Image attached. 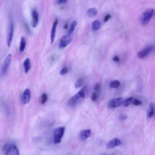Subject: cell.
<instances>
[{
  "mask_svg": "<svg viewBox=\"0 0 155 155\" xmlns=\"http://www.w3.org/2000/svg\"><path fill=\"white\" fill-rule=\"evenodd\" d=\"M85 88H83L76 94L73 96L68 101V105L70 107H74L79 104L85 97Z\"/></svg>",
  "mask_w": 155,
  "mask_h": 155,
  "instance_id": "obj_1",
  "label": "cell"
},
{
  "mask_svg": "<svg viewBox=\"0 0 155 155\" xmlns=\"http://www.w3.org/2000/svg\"><path fill=\"white\" fill-rule=\"evenodd\" d=\"M65 128L64 127H60L56 128L53 132V139L54 144H59L64 136Z\"/></svg>",
  "mask_w": 155,
  "mask_h": 155,
  "instance_id": "obj_2",
  "label": "cell"
},
{
  "mask_svg": "<svg viewBox=\"0 0 155 155\" xmlns=\"http://www.w3.org/2000/svg\"><path fill=\"white\" fill-rule=\"evenodd\" d=\"M154 14V10L153 8H148L145 10L140 16V22L143 25L147 24L151 19Z\"/></svg>",
  "mask_w": 155,
  "mask_h": 155,
  "instance_id": "obj_3",
  "label": "cell"
},
{
  "mask_svg": "<svg viewBox=\"0 0 155 155\" xmlns=\"http://www.w3.org/2000/svg\"><path fill=\"white\" fill-rule=\"evenodd\" d=\"M3 150L5 155H20L18 148L15 144L7 143L4 145Z\"/></svg>",
  "mask_w": 155,
  "mask_h": 155,
  "instance_id": "obj_4",
  "label": "cell"
},
{
  "mask_svg": "<svg viewBox=\"0 0 155 155\" xmlns=\"http://www.w3.org/2000/svg\"><path fill=\"white\" fill-rule=\"evenodd\" d=\"M13 33H14V23L12 19L10 20L8 28V31L7 34V44L8 47L11 46V44L12 43L13 41Z\"/></svg>",
  "mask_w": 155,
  "mask_h": 155,
  "instance_id": "obj_5",
  "label": "cell"
},
{
  "mask_svg": "<svg viewBox=\"0 0 155 155\" xmlns=\"http://www.w3.org/2000/svg\"><path fill=\"white\" fill-rule=\"evenodd\" d=\"M73 37L72 35H70L68 33L64 35L60 39L59 43V48H64L68 46L72 41Z\"/></svg>",
  "mask_w": 155,
  "mask_h": 155,
  "instance_id": "obj_6",
  "label": "cell"
},
{
  "mask_svg": "<svg viewBox=\"0 0 155 155\" xmlns=\"http://www.w3.org/2000/svg\"><path fill=\"white\" fill-rule=\"evenodd\" d=\"M12 54L9 53L5 58L4 62L2 64V68H1V75L2 76H4L6 74V73L8 71V70L9 68L10 65L11 64L12 62Z\"/></svg>",
  "mask_w": 155,
  "mask_h": 155,
  "instance_id": "obj_7",
  "label": "cell"
},
{
  "mask_svg": "<svg viewBox=\"0 0 155 155\" xmlns=\"http://www.w3.org/2000/svg\"><path fill=\"white\" fill-rule=\"evenodd\" d=\"M153 48H154V47L152 45L147 46V47L144 48L143 50H142L141 51H140L137 53V58L140 59H143L153 51Z\"/></svg>",
  "mask_w": 155,
  "mask_h": 155,
  "instance_id": "obj_8",
  "label": "cell"
},
{
  "mask_svg": "<svg viewBox=\"0 0 155 155\" xmlns=\"http://www.w3.org/2000/svg\"><path fill=\"white\" fill-rule=\"evenodd\" d=\"M123 102V99L122 97H117V98H113L111 99L108 104V106L109 108H114L119 107Z\"/></svg>",
  "mask_w": 155,
  "mask_h": 155,
  "instance_id": "obj_9",
  "label": "cell"
},
{
  "mask_svg": "<svg viewBox=\"0 0 155 155\" xmlns=\"http://www.w3.org/2000/svg\"><path fill=\"white\" fill-rule=\"evenodd\" d=\"M58 22H59L58 19L56 18L53 23V25H52V27H51V32H50V43H51V44H53L54 41L56 28H57V26L58 24Z\"/></svg>",
  "mask_w": 155,
  "mask_h": 155,
  "instance_id": "obj_10",
  "label": "cell"
},
{
  "mask_svg": "<svg viewBox=\"0 0 155 155\" xmlns=\"http://www.w3.org/2000/svg\"><path fill=\"white\" fill-rule=\"evenodd\" d=\"M31 99V92L28 88H26L24 90L22 94L21 101L23 104H27Z\"/></svg>",
  "mask_w": 155,
  "mask_h": 155,
  "instance_id": "obj_11",
  "label": "cell"
},
{
  "mask_svg": "<svg viewBox=\"0 0 155 155\" xmlns=\"http://www.w3.org/2000/svg\"><path fill=\"white\" fill-rule=\"evenodd\" d=\"M39 23V15L36 8H33L31 10V25L33 28H35Z\"/></svg>",
  "mask_w": 155,
  "mask_h": 155,
  "instance_id": "obj_12",
  "label": "cell"
},
{
  "mask_svg": "<svg viewBox=\"0 0 155 155\" xmlns=\"http://www.w3.org/2000/svg\"><path fill=\"white\" fill-rule=\"evenodd\" d=\"M120 144H121L120 140L117 137H114L107 143V147L109 149H111L120 145Z\"/></svg>",
  "mask_w": 155,
  "mask_h": 155,
  "instance_id": "obj_13",
  "label": "cell"
},
{
  "mask_svg": "<svg viewBox=\"0 0 155 155\" xmlns=\"http://www.w3.org/2000/svg\"><path fill=\"white\" fill-rule=\"evenodd\" d=\"M91 135V130L85 129L82 130L79 133V138L82 140H85L88 139Z\"/></svg>",
  "mask_w": 155,
  "mask_h": 155,
  "instance_id": "obj_14",
  "label": "cell"
},
{
  "mask_svg": "<svg viewBox=\"0 0 155 155\" xmlns=\"http://www.w3.org/2000/svg\"><path fill=\"white\" fill-rule=\"evenodd\" d=\"M26 46V40L24 36H22L20 39V43H19V52L22 53L24 51Z\"/></svg>",
  "mask_w": 155,
  "mask_h": 155,
  "instance_id": "obj_15",
  "label": "cell"
},
{
  "mask_svg": "<svg viewBox=\"0 0 155 155\" xmlns=\"http://www.w3.org/2000/svg\"><path fill=\"white\" fill-rule=\"evenodd\" d=\"M24 67L25 73H27L31 68V62L29 58H26L24 62Z\"/></svg>",
  "mask_w": 155,
  "mask_h": 155,
  "instance_id": "obj_16",
  "label": "cell"
},
{
  "mask_svg": "<svg viewBox=\"0 0 155 155\" xmlns=\"http://www.w3.org/2000/svg\"><path fill=\"white\" fill-rule=\"evenodd\" d=\"M155 113V107H154V105L153 103H150V106H149V110L148 111V118H151Z\"/></svg>",
  "mask_w": 155,
  "mask_h": 155,
  "instance_id": "obj_17",
  "label": "cell"
},
{
  "mask_svg": "<svg viewBox=\"0 0 155 155\" xmlns=\"http://www.w3.org/2000/svg\"><path fill=\"white\" fill-rule=\"evenodd\" d=\"M87 14L89 17L93 18V17L96 16L97 15V10L96 8L92 7V8H90L87 10Z\"/></svg>",
  "mask_w": 155,
  "mask_h": 155,
  "instance_id": "obj_18",
  "label": "cell"
},
{
  "mask_svg": "<svg viewBox=\"0 0 155 155\" xmlns=\"http://www.w3.org/2000/svg\"><path fill=\"white\" fill-rule=\"evenodd\" d=\"M100 27H101V23H100L99 21L95 20L92 23L91 29L93 31H97V30H98L100 28Z\"/></svg>",
  "mask_w": 155,
  "mask_h": 155,
  "instance_id": "obj_19",
  "label": "cell"
},
{
  "mask_svg": "<svg viewBox=\"0 0 155 155\" xmlns=\"http://www.w3.org/2000/svg\"><path fill=\"white\" fill-rule=\"evenodd\" d=\"M76 25H77V21H76V20H75V21H73L71 23L69 27H68V34L72 35L73 32L74 31V29H75V27H76Z\"/></svg>",
  "mask_w": 155,
  "mask_h": 155,
  "instance_id": "obj_20",
  "label": "cell"
},
{
  "mask_svg": "<svg viewBox=\"0 0 155 155\" xmlns=\"http://www.w3.org/2000/svg\"><path fill=\"white\" fill-rule=\"evenodd\" d=\"M133 100V97H130L128 98H127L124 101H123L122 104L124 107H128L130 104V103L132 102Z\"/></svg>",
  "mask_w": 155,
  "mask_h": 155,
  "instance_id": "obj_21",
  "label": "cell"
},
{
  "mask_svg": "<svg viewBox=\"0 0 155 155\" xmlns=\"http://www.w3.org/2000/svg\"><path fill=\"white\" fill-rule=\"evenodd\" d=\"M120 82L119 81H117V80H114V81H111V82H110V87H111V88H117V87L120 85Z\"/></svg>",
  "mask_w": 155,
  "mask_h": 155,
  "instance_id": "obj_22",
  "label": "cell"
},
{
  "mask_svg": "<svg viewBox=\"0 0 155 155\" xmlns=\"http://www.w3.org/2000/svg\"><path fill=\"white\" fill-rule=\"evenodd\" d=\"M83 82H84V80H83V79H82V78L78 79L76 81V82H75V84H74V87H75L76 88H80V87L82 85Z\"/></svg>",
  "mask_w": 155,
  "mask_h": 155,
  "instance_id": "obj_23",
  "label": "cell"
},
{
  "mask_svg": "<svg viewBox=\"0 0 155 155\" xmlns=\"http://www.w3.org/2000/svg\"><path fill=\"white\" fill-rule=\"evenodd\" d=\"M47 99H48L47 94L46 93H42V95H41V101H40L41 104L42 105L45 104L46 102L47 101Z\"/></svg>",
  "mask_w": 155,
  "mask_h": 155,
  "instance_id": "obj_24",
  "label": "cell"
},
{
  "mask_svg": "<svg viewBox=\"0 0 155 155\" xmlns=\"http://www.w3.org/2000/svg\"><path fill=\"white\" fill-rule=\"evenodd\" d=\"M98 97H99V94L97 93L96 92L93 93L91 94V100H92L93 101H94V102H95V101H96L97 100Z\"/></svg>",
  "mask_w": 155,
  "mask_h": 155,
  "instance_id": "obj_25",
  "label": "cell"
},
{
  "mask_svg": "<svg viewBox=\"0 0 155 155\" xmlns=\"http://www.w3.org/2000/svg\"><path fill=\"white\" fill-rule=\"evenodd\" d=\"M101 87L100 84H99V83L96 84L94 87V90L95 92H96L97 93L99 94V93L101 91Z\"/></svg>",
  "mask_w": 155,
  "mask_h": 155,
  "instance_id": "obj_26",
  "label": "cell"
},
{
  "mask_svg": "<svg viewBox=\"0 0 155 155\" xmlns=\"http://www.w3.org/2000/svg\"><path fill=\"white\" fill-rule=\"evenodd\" d=\"M67 72H68V68H67V67L66 66H65V67H62V68L61 70L59 73H60L61 75H64V74H65Z\"/></svg>",
  "mask_w": 155,
  "mask_h": 155,
  "instance_id": "obj_27",
  "label": "cell"
},
{
  "mask_svg": "<svg viewBox=\"0 0 155 155\" xmlns=\"http://www.w3.org/2000/svg\"><path fill=\"white\" fill-rule=\"evenodd\" d=\"M132 103L134 105H140L142 104V102L137 99H133V101H132Z\"/></svg>",
  "mask_w": 155,
  "mask_h": 155,
  "instance_id": "obj_28",
  "label": "cell"
},
{
  "mask_svg": "<svg viewBox=\"0 0 155 155\" xmlns=\"http://www.w3.org/2000/svg\"><path fill=\"white\" fill-rule=\"evenodd\" d=\"M111 16L110 14H107V15L105 16V17H104V22H107V21L111 18Z\"/></svg>",
  "mask_w": 155,
  "mask_h": 155,
  "instance_id": "obj_29",
  "label": "cell"
},
{
  "mask_svg": "<svg viewBox=\"0 0 155 155\" xmlns=\"http://www.w3.org/2000/svg\"><path fill=\"white\" fill-rule=\"evenodd\" d=\"M127 118V116L125 114H121L119 116V120H124L126 119Z\"/></svg>",
  "mask_w": 155,
  "mask_h": 155,
  "instance_id": "obj_30",
  "label": "cell"
},
{
  "mask_svg": "<svg viewBox=\"0 0 155 155\" xmlns=\"http://www.w3.org/2000/svg\"><path fill=\"white\" fill-rule=\"evenodd\" d=\"M67 0H57V4H64L66 3Z\"/></svg>",
  "mask_w": 155,
  "mask_h": 155,
  "instance_id": "obj_31",
  "label": "cell"
},
{
  "mask_svg": "<svg viewBox=\"0 0 155 155\" xmlns=\"http://www.w3.org/2000/svg\"><path fill=\"white\" fill-rule=\"evenodd\" d=\"M113 61H114V62H119V61H120V59H119L118 56H114L113 58Z\"/></svg>",
  "mask_w": 155,
  "mask_h": 155,
  "instance_id": "obj_32",
  "label": "cell"
},
{
  "mask_svg": "<svg viewBox=\"0 0 155 155\" xmlns=\"http://www.w3.org/2000/svg\"><path fill=\"white\" fill-rule=\"evenodd\" d=\"M67 27H67V24H65V25H64V28H67Z\"/></svg>",
  "mask_w": 155,
  "mask_h": 155,
  "instance_id": "obj_33",
  "label": "cell"
},
{
  "mask_svg": "<svg viewBox=\"0 0 155 155\" xmlns=\"http://www.w3.org/2000/svg\"><path fill=\"white\" fill-rule=\"evenodd\" d=\"M103 155H105V154H103Z\"/></svg>",
  "mask_w": 155,
  "mask_h": 155,
  "instance_id": "obj_34",
  "label": "cell"
}]
</instances>
